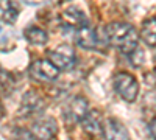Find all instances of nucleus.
<instances>
[{
	"mask_svg": "<svg viewBox=\"0 0 156 140\" xmlns=\"http://www.w3.org/2000/svg\"><path fill=\"white\" fill-rule=\"evenodd\" d=\"M103 34H105V41L111 47H114L115 50H119L125 55H129L137 48V33L128 23L122 22L109 23L103 30Z\"/></svg>",
	"mask_w": 156,
	"mask_h": 140,
	"instance_id": "1",
	"label": "nucleus"
},
{
	"mask_svg": "<svg viewBox=\"0 0 156 140\" xmlns=\"http://www.w3.org/2000/svg\"><path fill=\"white\" fill-rule=\"evenodd\" d=\"M114 89L115 92L119 94L120 98H123L126 103H133L137 98L139 94V83L137 80L131 73H126V72H120L114 76Z\"/></svg>",
	"mask_w": 156,
	"mask_h": 140,
	"instance_id": "2",
	"label": "nucleus"
},
{
	"mask_svg": "<svg viewBox=\"0 0 156 140\" xmlns=\"http://www.w3.org/2000/svg\"><path fill=\"white\" fill-rule=\"evenodd\" d=\"M59 72L61 70L48 58L47 59H37L30 66V75L34 80L44 81V83H50V81L58 80Z\"/></svg>",
	"mask_w": 156,
	"mask_h": 140,
	"instance_id": "3",
	"label": "nucleus"
},
{
	"mask_svg": "<svg viewBox=\"0 0 156 140\" xmlns=\"http://www.w3.org/2000/svg\"><path fill=\"white\" fill-rule=\"evenodd\" d=\"M89 108H87V101L81 97H73L69 103L64 106V118L67 123H81L83 118L87 115Z\"/></svg>",
	"mask_w": 156,
	"mask_h": 140,
	"instance_id": "4",
	"label": "nucleus"
},
{
	"mask_svg": "<svg viewBox=\"0 0 156 140\" xmlns=\"http://www.w3.org/2000/svg\"><path fill=\"white\" fill-rule=\"evenodd\" d=\"M47 58L53 62L59 70H69L75 64V52L69 45H59L55 50H50Z\"/></svg>",
	"mask_w": 156,
	"mask_h": 140,
	"instance_id": "5",
	"label": "nucleus"
},
{
	"mask_svg": "<svg viewBox=\"0 0 156 140\" xmlns=\"http://www.w3.org/2000/svg\"><path fill=\"white\" fill-rule=\"evenodd\" d=\"M81 126L86 134H89L90 137H98V138H103L106 137V132H105V123H103L100 114L97 111H92V112H87V115L83 118L81 121Z\"/></svg>",
	"mask_w": 156,
	"mask_h": 140,
	"instance_id": "6",
	"label": "nucleus"
},
{
	"mask_svg": "<svg viewBox=\"0 0 156 140\" xmlns=\"http://www.w3.org/2000/svg\"><path fill=\"white\" fill-rule=\"evenodd\" d=\"M30 131H31V134H33L34 138H53L58 134L56 121L53 118H48V117L36 120L31 125Z\"/></svg>",
	"mask_w": 156,
	"mask_h": 140,
	"instance_id": "7",
	"label": "nucleus"
},
{
	"mask_svg": "<svg viewBox=\"0 0 156 140\" xmlns=\"http://www.w3.org/2000/svg\"><path fill=\"white\" fill-rule=\"evenodd\" d=\"M45 108L44 100L41 98V95L36 92H27L22 97V104H20V114L23 117L28 115H34V114L42 112Z\"/></svg>",
	"mask_w": 156,
	"mask_h": 140,
	"instance_id": "8",
	"label": "nucleus"
},
{
	"mask_svg": "<svg viewBox=\"0 0 156 140\" xmlns=\"http://www.w3.org/2000/svg\"><path fill=\"white\" fill-rule=\"evenodd\" d=\"M61 23L64 27H69V28H73V30H78L87 25V19L84 16V12L76 9V8H69L66 11H62L61 14Z\"/></svg>",
	"mask_w": 156,
	"mask_h": 140,
	"instance_id": "9",
	"label": "nucleus"
},
{
	"mask_svg": "<svg viewBox=\"0 0 156 140\" xmlns=\"http://www.w3.org/2000/svg\"><path fill=\"white\" fill-rule=\"evenodd\" d=\"M75 42L78 44V47L84 50H94L97 47V34L94 28L84 25V27L75 30Z\"/></svg>",
	"mask_w": 156,
	"mask_h": 140,
	"instance_id": "10",
	"label": "nucleus"
},
{
	"mask_svg": "<svg viewBox=\"0 0 156 140\" xmlns=\"http://www.w3.org/2000/svg\"><path fill=\"white\" fill-rule=\"evenodd\" d=\"M105 132L108 138H128V131L125 126L117 120V118H106L105 121Z\"/></svg>",
	"mask_w": 156,
	"mask_h": 140,
	"instance_id": "11",
	"label": "nucleus"
},
{
	"mask_svg": "<svg viewBox=\"0 0 156 140\" xmlns=\"http://www.w3.org/2000/svg\"><path fill=\"white\" fill-rule=\"evenodd\" d=\"M140 36L147 45L156 47V17H150L142 23Z\"/></svg>",
	"mask_w": 156,
	"mask_h": 140,
	"instance_id": "12",
	"label": "nucleus"
},
{
	"mask_svg": "<svg viewBox=\"0 0 156 140\" xmlns=\"http://www.w3.org/2000/svg\"><path fill=\"white\" fill-rule=\"evenodd\" d=\"M23 34H25V39H27L28 42H31V44H34V45H44L48 41L47 31L39 28V27H28L23 31Z\"/></svg>",
	"mask_w": 156,
	"mask_h": 140,
	"instance_id": "13",
	"label": "nucleus"
},
{
	"mask_svg": "<svg viewBox=\"0 0 156 140\" xmlns=\"http://www.w3.org/2000/svg\"><path fill=\"white\" fill-rule=\"evenodd\" d=\"M19 16L17 6L11 2V0H2V20L5 23H14Z\"/></svg>",
	"mask_w": 156,
	"mask_h": 140,
	"instance_id": "14",
	"label": "nucleus"
},
{
	"mask_svg": "<svg viewBox=\"0 0 156 140\" xmlns=\"http://www.w3.org/2000/svg\"><path fill=\"white\" fill-rule=\"evenodd\" d=\"M129 55H131V61H133V64H134L136 67H139L142 62H144V59H145V58H144V53H142L139 48H136L134 52H131Z\"/></svg>",
	"mask_w": 156,
	"mask_h": 140,
	"instance_id": "15",
	"label": "nucleus"
},
{
	"mask_svg": "<svg viewBox=\"0 0 156 140\" xmlns=\"http://www.w3.org/2000/svg\"><path fill=\"white\" fill-rule=\"evenodd\" d=\"M150 132H151V135L156 138V120L151 121V125H150Z\"/></svg>",
	"mask_w": 156,
	"mask_h": 140,
	"instance_id": "16",
	"label": "nucleus"
},
{
	"mask_svg": "<svg viewBox=\"0 0 156 140\" xmlns=\"http://www.w3.org/2000/svg\"><path fill=\"white\" fill-rule=\"evenodd\" d=\"M154 73H156V67H154Z\"/></svg>",
	"mask_w": 156,
	"mask_h": 140,
	"instance_id": "17",
	"label": "nucleus"
}]
</instances>
